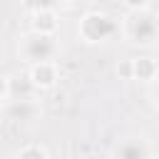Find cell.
Instances as JSON below:
<instances>
[{
	"mask_svg": "<svg viewBox=\"0 0 159 159\" xmlns=\"http://www.w3.org/2000/svg\"><path fill=\"white\" fill-rule=\"evenodd\" d=\"M37 114H40V107L35 99H10L7 104V117L15 122H32L37 119Z\"/></svg>",
	"mask_w": 159,
	"mask_h": 159,
	"instance_id": "ba28073f",
	"label": "cell"
},
{
	"mask_svg": "<svg viewBox=\"0 0 159 159\" xmlns=\"http://www.w3.org/2000/svg\"><path fill=\"white\" fill-rule=\"evenodd\" d=\"M57 10H32L30 15V27L32 32H42V35H55L57 32Z\"/></svg>",
	"mask_w": 159,
	"mask_h": 159,
	"instance_id": "52a82bcc",
	"label": "cell"
},
{
	"mask_svg": "<svg viewBox=\"0 0 159 159\" xmlns=\"http://www.w3.org/2000/svg\"><path fill=\"white\" fill-rule=\"evenodd\" d=\"M124 37L132 45L139 47H152L159 37V25H157V15L147 7V10H132L124 17Z\"/></svg>",
	"mask_w": 159,
	"mask_h": 159,
	"instance_id": "6da1fadb",
	"label": "cell"
},
{
	"mask_svg": "<svg viewBox=\"0 0 159 159\" xmlns=\"http://www.w3.org/2000/svg\"><path fill=\"white\" fill-rule=\"evenodd\" d=\"M7 92H10V84H7V77L0 75V102L7 99Z\"/></svg>",
	"mask_w": 159,
	"mask_h": 159,
	"instance_id": "7c38bea8",
	"label": "cell"
},
{
	"mask_svg": "<svg viewBox=\"0 0 159 159\" xmlns=\"http://www.w3.org/2000/svg\"><path fill=\"white\" fill-rule=\"evenodd\" d=\"M129 80L154 82L157 80V60L154 57H134V60H129Z\"/></svg>",
	"mask_w": 159,
	"mask_h": 159,
	"instance_id": "8992f818",
	"label": "cell"
},
{
	"mask_svg": "<svg viewBox=\"0 0 159 159\" xmlns=\"http://www.w3.org/2000/svg\"><path fill=\"white\" fill-rule=\"evenodd\" d=\"M30 10H57L65 0H25Z\"/></svg>",
	"mask_w": 159,
	"mask_h": 159,
	"instance_id": "30bf717a",
	"label": "cell"
},
{
	"mask_svg": "<svg viewBox=\"0 0 159 159\" xmlns=\"http://www.w3.org/2000/svg\"><path fill=\"white\" fill-rule=\"evenodd\" d=\"M27 80L32 82L35 89H50V87H55L57 80H60L57 62H55V60H47V62H35V65H30Z\"/></svg>",
	"mask_w": 159,
	"mask_h": 159,
	"instance_id": "277c9868",
	"label": "cell"
},
{
	"mask_svg": "<svg viewBox=\"0 0 159 159\" xmlns=\"http://www.w3.org/2000/svg\"><path fill=\"white\" fill-rule=\"evenodd\" d=\"M15 159H50V157H47V149H45V147H40V144H27V147H22V149L17 152Z\"/></svg>",
	"mask_w": 159,
	"mask_h": 159,
	"instance_id": "9c48e42d",
	"label": "cell"
},
{
	"mask_svg": "<svg viewBox=\"0 0 159 159\" xmlns=\"http://www.w3.org/2000/svg\"><path fill=\"white\" fill-rule=\"evenodd\" d=\"M55 55H57L55 35H42V32H32V30L27 35H22V40H20V57L27 65L55 60Z\"/></svg>",
	"mask_w": 159,
	"mask_h": 159,
	"instance_id": "3957f363",
	"label": "cell"
},
{
	"mask_svg": "<svg viewBox=\"0 0 159 159\" xmlns=\"http://www.w3.org/2000/svg\"><path fill=\"white\" fill-rule=\"evenodd\" d=\"M117 72H119V75H124V77H129V60L124 62V67H117Z\"/></svg>",
	"mask_w": 159,
	"mask_h": 159,
	"instance_id": "4fadbf2b",
	"label": "cell"
},
{
	"mask_svg": "<svg viewBox=\"0 0 159 159\" xmlns=\"http://www.w3.org/2000/svg\"><path fill=\"white\" fill-rule=\"evenodd\" d=\"M112 159H152V144L144 137H127L114 147Z\"/></svg>",
	"mask_w": 159,
	"mask_h": 159,
	"instance_id": "5b68a950",
	"label": "cell"
},
{
	"mask_svg": "<svg viewBox=\"0 0 159 159\" xmlns=\"http://www.w3.org/2000/svg\"><path fill=\"white\" fill-rule=\"evenodd\" d=\"M117 32V22L107 15V12H84L80 25H77V35L87 42V45H99L104 40H109Z\"/></svg>",
	"mask_w": 159,
	"mask_h": 159,
	"instance_id": "7a4b0ae2",
	"label": "cell"
},
{
	"mask_svg": "<svg viewBox=\"0 0 159 159\" xmlns=\"http://www.w3.org/2000/svg\"><path fill=\"white\" fill-rule=\"evenodd\" d=\"M149 2H152V0H122V5H124L129 12H132V10H147Z\"/></svg>",
	"mask_w": 159,
	"mask_h": 159,
	"instance_id": "8fae6325",
	"label": "cell"
}]
</instances>
